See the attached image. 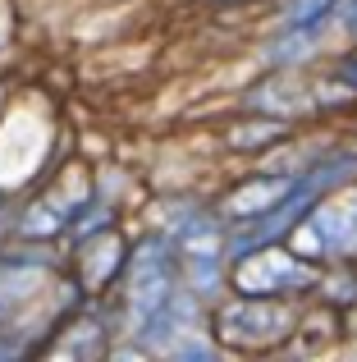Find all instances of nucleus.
<instances>
[{
  "instance_id": "1",
  "label": "nucleus",
  "mask_w": 357,
  "mask_h": 362,
  "mask_svg": "<svg viewBox=\"0 0 357 362\" xmlns=\"http://www.w3.org/2000/svg\"><path fill=\"white\" fill-rule=\"evenodd\" d=\"M321 280L316 262H307L303 252H294L289 243H261L252 252L234 257V289L252 293V298H279V293L312 289Z\"/></svg>"
},
{
  "instance_id": "4",
  "label": "nucleus",
  "mask_w": 357,
  "mask_h": 362,
  "mask_svg": "<svg viewBox=\"0 0 357 362\" xmlns=\"http://www.w3.org/2000/svg\"><path fill=\"white\" fill-rule=\"evenodd\" d=\"M174 284V262L161 243H143L133 257V280H128V312H133V326H152V317L170 303Z\"/></svg>"
},
{
  "instance_id": "2",
  "label": "nucleus",
  "mask_w": 357,
  "mask_h": 362,
  "mask_svg": "<svg viewBox=\"0 0 357 362\" xmlns=\"http://www.w3.org/2000/svg\"><path fill=\"white\" fill-rule=\"evenodd\" d=\"M294 252H303L307 262H316V257H349L357 247V188H344V193H334L330 202H325V193L316 197L312 206H307L303 216H298L294 230Z\"/></svg>"
},
{
  "instance_id": "3",
  "label": "nucleus",
  "mask_w": 357,
  "mask_h": 362,
  "mask_svg": "<svg viewBox=\"0 0 357 362\" xmlns=\"http://www.w3.org/2000/svg\"><path fill=\"white\" fill-rule=\"evenodd\" d=\"M215 330L229 349H243V354H261V349H275L279 339H289L294 330V312L275 298H252V293H238V303L215 312Z\"/></svg>"
},
{
  "instance_id": "5",
  "label": "nucleus",
  "mask_w": 357,
  "mask_h": 362,
  "mask_svg": "<svg viewBox=\"0 0 357 362\" xmlns=\"http://www.w3.org/2000/svg\"><path fill=\"white\" fill-rule=\"evenodd\" d=\"M330 9H334V0H289V28L294 33H312L316 23H325Z\"/></svg>"
}]
</instances>
